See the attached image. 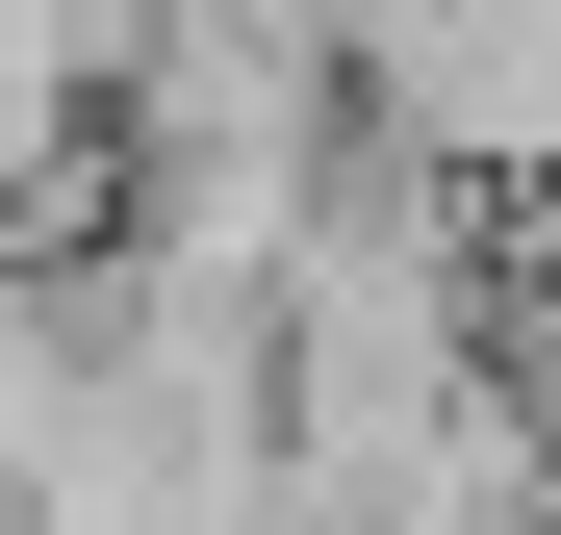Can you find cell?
I'll list each match as a JSON object with an SVG mask.
<instances>
[{
    "instance_id": "obj_1",
    "label": "cell",
    "mask_w": 561,
    "mask_h": 535,
    "mask_svg": "<svg viewBox=\"0 0 561 535\" xmlns=\"http://www.w3.org/2000/svg\"><path fill=\"white\" fill-rule=\"evenodd\" d=\"M103 77H128L103 0H0V255L103 230Z\"/></svg>"
}]
</instances>
